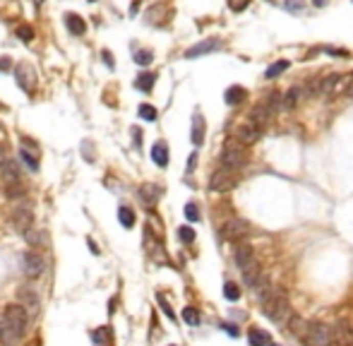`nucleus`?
<instances>
[{
  "label": "nucleus",
  "mask_w": 353,
  "mask_h": 346,
  "mask_svg": "<svg viewBox=\"0 0 353 346\" xmlns=\"http://www.w3.org/2000/svg\"><path fill=\"white\" fill-rule=\"evenodd\" d=\"M245 96H248V92H245V86H228L226 89V103L228 106H235V103H240V101H245Z\"/></svg>",
  "instance_id": "aec40b11"
},
{
  "label": "nucleus",
  "mask_w": 353,
  "mask_h": 346,
  "mask_svg": "<svg viewBox=\"0 0 353 346\" xmlns=\"http://www.w3.org/2000/svg\"><path fill=\"white\" fill-rule=\"evenodd\" d=\"M5 195H8L10 200H15V197L19 200V197L27 195V188H24L19 181H17V183H8V185H5Z\"/></svg>",
  "instance_id": "c756f323"
},
{
  "label": "nucleus",
  "mask_w": 353,
  "mask_h": 346,
  "mask_svg": "<svg viewBox=\"0 0 353 346\" xmlns=\"http://www.w3.org/2000/svg\"><path fill=\"white\" fill-rule=\"evenodd\" d=\"M219 48H221L219 39H204V41H200V44H195L192 48H188V51H185V58H188V60H195V58L214 53V51H219Z\"/></svg>",
  "instance_id": "4468645a"
},
{
  "label": "nucleus",
  "mask_w": 353,
  "mask_h": 346,
  "mask_svg": "<svg viewBox=\"0 0 353 346\" xmlns=\"http://www.w3.org/2000/svg\"><path fill=\"white\" fill-rule=\"evenodd\" d=\"M118 221H120L125 228H133L135 226V212L130 207H120V209H118Z\"/></svg>",
  "instance_id": "cd10ccee"
},
{
  "label": "nucleus",
  "mask_w": 353,
  "mask_h": 346,
  "mask_svg": "<svg viewBox=\"0 0 353 346\" xmlns=\"http://www.w3.org/2000/svg\"><path fill=\"white\" fill-rule=\"evenodd\" d=\"M151 159H154V164L157 166H168V147H166V142H157L154 147H151Z\"/></svg>",
  "instance_id": "6ab92c4d"
},
{
  "label": "nucleus",
  "mask_w": 353,
  "mask_h": 346,
  "mask_svg": "<svg viewBox=\"0 0 353 346\" xmlns=\"http://www.w3.org/2000/svg\"><path fill=\"white\" fill-rule=\"evenodd\" d=\"M315 5H317V8H322V5H324V0H313Z\"/></svg>",
  "instance_id": "de8ad7c7"
},
{
  "label": "nucleus",
  "mask_w": 353,
  "mask_h": 346,
  "mask_svg": "<svg viewBox=\"0 0 353 346\" xmlns=\"http://www.w3.org/2000/svg\"><path fill=\"white\" fill-rule=\"evenodd\" d=\"M8 161H10V159H8V154H5V152L0 149V171H3V168L8 166Z\"/></svg>",
  "instance_id": "79ce46f5"
},
{
  "label": "nucleus",
  "mask_w": 353,
  "mask_h": 346,
  "mask_svg": "<svg viewBox=\"0 0 353 346\" xmlns=\"http://www.w3.org/2000/svg\"><path fill=\"white\" fill-rule=\"evenodd\" d=\"M289 308H291L289 296H286L283 291H274L272 293V298L262 306V313L267 315V320H272V322H281L283 317L289 315Z\"/></svg>",
  "instance_id": "20e7f679"
},
{
  "label": "nucleus",
  "mask_w": 353,
  "mask_h": 346,
  "mask_svg": "<svg viewBox=\"0 0 353 346\" xmlns=\"http://www.w3.org/2000/svg\"><path fill=\"white\" fill-rule=\"evenodd\" d=\"M34 3H36V5H41V3H43V0H34Z\"/></svg>",
  "instance_id": "09e8293b"
},
{
  "label": "nucleus",
  "mask_w": 353,
  "mask_h": 346,
  "mask_svg": "<svg viewBox=\"0 0 353 346\" xmlns=\"http://www.w3.org/2000/svg\"><path fill=\"white\" fill-rule=\"evenodd\" d=\"M17 303L27 308L29 315H36L39 313V306H41L39 296H36V291H34L32 286H22V289L17 291Z\"/></svg>",
  "instance_id": "f8f14e48"
},
{
  "label": "nucleus",
  "mask_w": 353,
  "mask_h": 346,
  "mask_svg": "<svg viewBox=\"0 0 353 346\" xmlns=\"http://www.w3.org/2000/svg\"><path fill=\"white\" fill-rule=\"evenodd\" d=\"M17 39H22L24 44H29V41L34 39V29L27 27V24H19V27H17Z\"/></svg>",
  "instance_id": "72a5a7b5"
},
{
  "label": "nucleus",
  "mask_w": 353,
  "mask_h": 346,
  "mask_svg": "<svg viewBox=\"0 0 353 346\" xmlns=\"http://www.w3.org/2000/svg\"><path fill=\"white\" fill-rule=\"evenodd\" d=\"M151 60H154L151 51H137V53H135V63L137 65H149Z\"/></svg>",
  "instance_id": "4c0bfd02"
},
{
  "label": "nucleus",
  "mask_w": 353,
  "mask_h": 346,
  "mask_svg": "<svg viewBox=\"0 0 353 346\" xmlns=\"http://www.w3.org/2000/svg\"><path fill=\"white\" fill-rule=\"evenodd\" d=\"M154 82H157V75H154V72H142L140 77H137V82H135V86H137L140 92H151Z\"/></svg>",
  "instance_id": "b1692460"
},
{
  "label": "nucleus",
  "mask_w": 353,
  "mask_h": 346,
  "mask_svg": "<svg viewBox=\"0 0 353 346\" xmlns=\"http://www.w3.org/2000/svg\"><path fill=\"white\" fill-rule=\"evenodd\" d=\"M195 164H197V154H192V157H190V161H188V171H192V168H195Z\"/></svg>",
  "instance_id": "49530a36"
},
{
  "label": "nucleus",
  "mask_w": 353,
  "mask_h": 346,
  "mask_svg": "<svg viewBox=\"0 0 353 346\" xmlns=\"http://www.w3.org/2000/svg\"><path fill=\"white\" fill-rule=\"evenodd\" d=\"M140 197L147 202V205H157L159 197H161V188L154 185V183H144V185L140 188Z\"/></svg>",
  "instance_id": "dca6fc26"
},
{
  "label": "nucleus",
  "mask_w": 353,
  "mask_h": 346,
  "mask_svg": "<svg viewBox=\"0 0 353 346\" xmlns=\"http://www.w3.org/2000/svg\"><path fill=\"white\" fill-rule=\"evenodd\" d=\"M269 346H279V344H269Z\"/></svg>",
  "instance_id": "8fccbe9b"
},
{
  "label": "nucleus",
  "mask_w": 353,
  "mask_h": 346,
  "mask_svg": "<svg viewBox=\"0 0 353 346\" xmlns=\"http://www.w3.org/2000/svg\"><path fill=\"white\" fill-rule=\"evenodd\" d=\"M24 238H27V243L34 245V248H39V245L46 243V236H43L41 231H34V228H29V231L24 233Z\"/></svg>",
  "instance_id": "7c9ffc66"
},
{
  "label": "nucleus",
  "mask_w": 353,
  "mask_h": 346,
  "mask_svg": "<svg viewBox=\"0 0 353 346\" xmlns=\"http://www.w3.org/2000/svg\"><path fill=\"white\" fill-rule=\"evenodd\" d=\"M224 298L231 300V303H235V300L240 298V286L235 282H226L224 284Z\"/></svg>",
  "instance_id": "c85d7f7f"
},
{
  "label": "nucleus",
  "mask_w": 353,
  "mask_h": 346,
  "mask_svg": "<svg viewBox=\"0 0 353 346\" xmlns=\"http://www.w3.org/2000/svg\"><path fill=\"white\" fill-rule=\"evenodd\" d=\"M92 341L96 346H106L111 344V327H99V330L92 332Z\"/></svg>",
  "instance_id": "393cba45"
},
{
  "label": "nucleus",
  "mask_w": 353,
  "mask_h": 346,
  "mask_svg": "<svg viewBox=\"0 0 353 346\" xmlns=\"http://www.w3.org/2000/svg\"><path fill=\"white\" fill-rule=\"evenodd\" d=\"M65 27H68V32L75 34V36H82V34L86 32V24L79 15H65Z\"/></svg>",
  "instance_id": "a211bd4d"
},
{
  "label": "nucleus",
  "mask_w": 353,
  "mask_h": 346,
  "mask_svg": "<svg viewBox=\"0 0 353 346\" xmlns=\"http://www.w3.org/2000/svg\"><path fill=\"white\" fill-rule=\"evenodd\" d=\"M245 5H248V0H238V3H231V8H233V10H243Z\"/></svg>",
  "instance_id": "c03bdc74"
},
{
  "label": "nucleus",
  "mask_w": 353,
  "mask_h": 346,
  "mask_svg": "<svg viewBox=\"0 0 353 346\" xmlns=\"http://www.w3.org/2000/svg\"><path fill=\"white\" fill-rule=\"evenodd\" d=\"M235 173L238 171H231L226 166L216 168L212 173V178H209V192H226V190H231L238 183V176Z\"/></svg>",
  "instance_id": "423d86ee"
},
{
  "label": "nucleus",
  "mask_w": 353,
  "mask_h": 346,
  "mask_svg": "<svg viewBox=\"0 0 353 346\" xmlns=\"http://www.w3.org/2000/svg\"><path fill=\"white\" fill-rule=\"evenodd\" d=\"M221 327H224V332H228L231 337H238V334H240V330H238L235 325H221Z\"/></svg>",
  "instance_id": "ea45409f"
},
{
  "label": "nucleus",
  "mask_w": 353,
  "mask_h": 346,
  "mask_svg": "<svg viewBox=\"0 0 353 346\" xmlns=\"http://www.w3.org/2000/svg\"><path fill=\"white\" fill-rule=\"evenodd\" d=\"M250 291H252V296H255V300H257L259 306H264L269 298H272V293L276 291L274 286H272V279H269V274H259V279L255 284L250 286Z\"/></svg>",
  "instance_id": "9d476101"
},
{
  "label": "nucleus",
  "mask_w": 353,
  "mask_h": 346,
  "mask_svg": "<svg viewBox=\"0 0 353 346\" xmlns=\"http://www.w3.org/2000/svg\"><path fill=\"white\" fill-rule=\"evenodd\" d=\"M307 327H310V322H307V320H303L300 315H293V317L289 320V332L293 334V337H298V339L305 337Z\"/></svg>",
  "instance_id": "f3484780"
},
{
  "label": "nucleus",
  "mask_w": 353,
  "mask_h": 346,
  "mask_svg": "<svg viewBox=\"0 0 353 346\" xmlns=\"http://www.w3.org/2000/svg\"><path fill=\"white\" fill-rule=\"evenodd\" d=\"M221 233H224V238H228V241H235V243H240L243 238H248V236L252 233V226H250V224H248L245 219L235 217V219H228L226 224H224Z\"/></svg>",
  "instance_id": "0eeeda50"
},
{
  "label": "nucleus",
  "mask_w": 353,
  "mask_h": 346,
  "mask_svg": "<svg viewBox=\"0 0 353 346\" xmlns=\"http://www.w3.org/2000/svg\"><path fill=\"white\" fill-rule=\"evenodd\" d=\"M178 238H181L183 243H192L195 241V231H192V226H181L178 228Z\"/></svg>",
  "instance_id": "e433bc0d"
},
{
  "label": "nucleus",
  "mask_w": 353,
  "mask_h": 346,
  "mask_svg": "<svg viewBox=\"0 0 353 346\" xmlns=\"http://www.w3.org/2000/svg\"><path fill=\"white\" fill-rule=\"evenodd\" d=\"M183 320L188 325H192V327H197L200 325V313H197V308H192V306H188V308H183Z\"/></svg>",
  "instance_id": "473e14b6"
},
{
  "label": "nucleus",
  "mask_w": 353,
  "mask_h": 346,
  "mask_svg": "<svg viewBox=\"0 0 353 346\" xmlns=\"http://www.w3.org/2000/svg\"><path fill=\"white\" fill-rule=\"evenodd\" d=\"M10 224L15 228V233H27L29 228H34V214L29 209H24V207H17L15 212L10 214Z\"/></svg>",
  "instance_id": "9b49d317"
},
{
  "label": "nucleus",
  "mask_w": 353,
  "mask_h": 346,
  "mask_svg": "<svg viewBox=\"0 0 353 346\" xmlns=\"http://www.w3.org/2000/svg\"><path fill=\"white\" fill-rule=\"evenodd\" d=\"M185 217H188V221H200V207L195 202H188L185 205Z\"/></svg>",
  "instance_id": "58836bf2"
},
{
  "label": "nucleus",
  "mask_w": 353,
  "mask_h": 346,
  "mask_svg": "<svg viewBox=\"0 0 353 346\" xmlns=\"http://www.w3.org/2000/svg\"><path fill=\"white\" fill-rule=\"evenodd\" d=\"M248 339H250V346H269L272 344V339H269L267 332L257 330V327H252L250 334H248Z\"/></svg>",
  "instance_id": "412c9836"
},
{
  "label": "nucleus",
  "mask_w": 353,
  "mask_h": 346,
  "mask_svg": "<svg viewBox=\"0 0 353 346\" xmlns=\"http://www.w3.org/2000/svg\"><path fill=\"white\" fill-rule=\"evenodd\" d=\"M157 300H159V306H161V310H164L166 317H168V320H175V313H173V308L168 306V300H166L164 293H157Z\"/></svg>",
  "instance_id": "f704fd0d"
},
{
  "label": "nucleus",
  "mask_w": 353,
  "mask_h": 346,
  "mask_svg": "<svg viewBox=\"0 0 353 346\" xmlns=\"http://www.w3.org/2000/svg\"><path fill=\"white\" fill-rule=\"evenodd\" d=\"M137 113H140V118L142 120H149V123H154V120L159 118V113L154 106H149V103H142L140 109H137Z\"/></svg>",
  "instance_id": "2f4dec72"
},
{
  "label": "nucleus",
  "mask_w": 353,
  "mask_h": 346,
  "mask_svg": "<svg viewBox=\"0 0 353 346\" xmlns=\"http://www.w3.org/2000/svg\"><path fill=\"white\" fill-rule=\"evenodd\" d=\"M272 116H274V109H272L264 99H262L259 103H255V106L250 109V123H255L257 127L267 125L269 120H272Z\"/></svg>",
  "instance_id": "ddd939ff"
},
{
  "label": "nucleus",
  "mask_w": 353,
  "mask_h": 346,
  "mask_svg": "<svg viewBox=\"0 0 353 346\" xmlns=\"http://www.w3.org/2000/svg\"><path fill=\"white\" fill-rule=\"evenodd\" d=\"M303 96H305L303 86H291L289 92H286V96H283V106H286V109H293V106H296Z\"/></svg>",
  "instance_id": "5701e85b"
},
{
  "label": "nucleus",
  "mask_w": 353,
  "mask_h": 346,
  "mask_svg": "<svg viewBox=\"0 0 353 346\" xmlns=\"http://www.w3.org/2000/svg\"><path fill=\"white\" fill-rule=\"evenodd\" d=\"M259 135H262V127H257L255 123H245L235 130V140L243 142V144H255L259 140Z\"/></svg>",
  "instance_id": "2eb2a0df"
},
{
  "label": "nucleus",
  "mask_w": 353,
  "mask_h": 346,
  "mask_svg": "<svg viewBox=\"0 0 353 346\" xmlns=\"http://www.w3.org/2000/svg\"><path fill=\"white\" fill-rule=\"evenodd\" d=\"M3 322H8L12 330L24 337V332H27V325H29V313H27V308L15 303V306H8L5 308V313H3Z\"/></svg>",
  "instance_id": "39448f33"
},
{
  "label": "nucleus",
  "mask_w": 353,
  "mask_h": 346,
  "mask_svg": "<svg viewBox=\"0 0 353 346\" xmlns=\"http://www.w3.org/2000/svg\"><path fill=\"white\" fill-rule=\"evenodd\" d=\"M248 164V152H245V144L243 142L228 140L224 144V152H221V166H226L231 171H240L243 166Z\"/></svg>",
  "instance_id": "7ed1b4c3"
},
{
  "label": "nucleus",
  "mask_w": 353,
  "mask_h": 346,
  "mask_svg": "<svg viewBox=\"0 0 353 346\" xmlns=\"http://www.w3.org/2000/svg\"><path fill=\"white\" fill-rule=\"evenodd\" d=\"M192 142L197 147L204 142V118L200 113H195V118H192Z\"/></svg>",
  "instance_id": "4be33fe9"
},
{
  "label": "nucleus",
  "mask_w": 353,
  "mask_h": 346,
  "mask_svg": "<svg viewBox=\"0 0 353 346\" xmlns=\"http://www.w3.org/2000/svg\"><path fill=\"white\" fill-rule=\"evenodd\" d=\"M300 341H303V346H334L337 344V332L324 322H310L305 337Z\"/></svg>",
  "instance_id": "f03ea898"
},
{
  "label": "nucleus",
  "mask_w": 353,
  "mask_h": 346,
  "mask_svg": "<svg viewBox=\"0 0 353 346\" xmlns=\"http://www.w3.org/2000/svg\"><path fill=\"white\" fill-rule=\"evenodd\" d=\"M103 63L108 65V68H113V65H116V63H113V55H111L108 51H103Z\"/></svg>",
  "instance_id": "a19ab883"
},
{
  "label": "nucleus",
  "mask_w": 353,
  "mask_h": 346,
  "mask_svg": "<svg viewBox=\"0 0 353 346\" xmlns=\"http://www.w3.org/2000/svg\"><path fill=\"white\" fill-rule=\"evenodd\" d=\"M89 250L94 252V255H99V252H101V250H99V245H96L94 241H92V238H89Z\"/></svg>",
  "instance_id": "a18cd8bd"
},
{
  "label": "nucleus",
  "mask_w": 353,
  "mask_h": 346,
  "mask_svg": "<svg viewBox=\"0 0 353 346\" xmlns=\"http://www.w3.org/2000/svg\"><path fill=\"white\" fill-rule=\"evenodd\" d=\"M0 106H3V103H0Z\"/></svg>",
  "instance_id": "603ef678"
},
{
  "label": "nucleus",
  "mask_w": 353,
  "mask_h": 346,
  "mask_svg": "<svg viewBox=\"0 0 353 346\" xmlns=\"http://www.w3.org/2000/svg\"><path fill=\"white\" fill-rule=\"evenodd\" d=\"M10 58H3V60H0V72H5V70H10Z\"/></svg>",
  "instance_id": "37998d69"
},
{
  "label": "nucleus",
  "mask_w": 353,
  "mask_h": 346,
  "mask_svg": "<svg viewBox=\"0 0 353 346\" xmlns=\"http://www.w3.org/2000/svg\"><path fill=\"white\" fill-rule=\"evenodd\" d=\"M233 260L235 265H238V269L243 272V279L248 286H252V284L259 279V265H257V257H255V250H252L248 243H235V250H233Z\"/></svg>",
  "instance_id": "f257e3e1"
},
{
  "label": "nucleus",
  "mask_w": 353,
  "mask_h": 346,
  "mask_svg": "<svg viewBox=\"0 0 353 346\" xmlns=\"http://www.w3.org/2000/svg\"><path fill=\"white\" fill-rule=\"evenodd\" d=\"M19 157H22V161L32 171H39V161H36V157H32V152H27V149H19Z\"/></svg>",
  "instance_id": "c9c22d12"
},
{
  "label": "nucleus",
  "mask_w": 353,
  "mask_h": 346,
  "mask_svg": "<svg viewBox=\"0 0 353 346\" xmlns=\"http://www.w3.org/2000/svg\"><path fill=\"white\" fill-rule=\"evenodd\" d=\"M291 68V63L289 60H279V63H274V65H269L267 68V72H264V77L267 79H274V77H279L281 72H286Z\"/></svg>",
  "instance_id": "bb28decb"
},
{
  "label": "nucleus",
  "mask_w": 353,
  "mask_h": 346,
  "mask_svg": "<svg viewBox=\"0 0 353 346\" xmlns=\"http://www.w3.org/2000/svg\"><path fill=\"white\" fill-rule=\"evenodd\" d=\"M339 75H327V77H320V94H329L334 92V86L339 84Z\"/></svg>",
  "instance_id": "a878e982"
},
{
  "label": "nucleus",
  "mask_w": 353,
  "mask_h": 346,
  "mask_svg": "<svg viewBox=\"0 0 353 346\" xmlns=\"http://www.w3.org/2000/svg\"><path fill=\"white\" fill-rule=\"evenodd\" d=\"M15 82L19 84V89H24L27 94H32L36 86V70L29 63H19L15 68Z\"/></svg>",
  "instance_id": "1a4fd4ad"
},
{
  "label": "nucleus",
  "mask_w": 353,
  "mask_h": 346,
  "mask_svg": "<svg viewBox=\"0 0 353 346\" xmlns=\"http://www.w3.org/2000/svg\"><path fill=\"white\" fill-rule=\"evenodd\" d=\"M19 265H22V272L27 276H41L43 269H46V260L41 257V252H36V248H34V250H27L19 257Z\"/></svg>",
  "instance_id": "6e6552de"
},
{
  "label": "nucleus",
  "mask_w": 353,
  "mask_h": 346,
  "mask_svg": "<svg viewBox=\"0 0 353 346\" xmlns=\"http://www.w3.org/2000/svg\"><path fill=\"white\" fill-rule=\"evenodd\" d=\"M89 3H94V0H89Z\"/></svg>",
  "instance_id": "3c124183"
}]
</instances>
